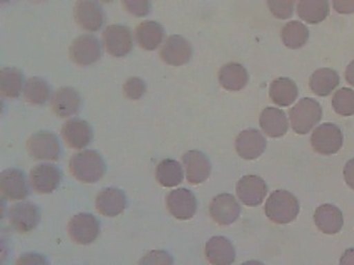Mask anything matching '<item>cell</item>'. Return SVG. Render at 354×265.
Returning a JSON list of instances; mask_svg holds the SVG:
<instances>
[{
    "mask_svg": "<svg viewBox=\"0 0 354 265\" xmlns=\"http://www.w3.org/2000/svg\"><path fill=\"white\" fill-rule=\"evenodd\" d=\"M344 177L348 186L354 190V157L349 159L344 167Z\"/></svg>",
    "mask_w": 354,
    "mask_h": 265,
    "instance_id": "cell-41",
    "label": "cell"
},
{
    "mask_svg": "<svg viewBox=\"0 0 354 265\" xmlns=\"http://www.w3.org/2000/svg\"><path fill=\"white\" fill-rule=\"evenodd\" d=\"M186 177L192 184H200L209 177L211 173V163L206 155L198 150L187 151L182 157Z\"/></svg>",
    "mask_w": 354,
    "mask_h": 265,
    "instance_id": "cell-18",
    "label": "cell"
},
{
    "mask_svg": "<svg viewBox=\"0 0 354 265\" xmlns=\"http://www.w3.org/2000/svg\"><path fill=\"white\" fill-rule=\"evenodd\" d=\"M339 83V74L333 68H318L310 78V88L313 92L320 97H325L333 92Z\"/></svg>",
    "mask_w": 354,
    "mask_h": 265,
    "instance_id": "cell-28",
    "label": "cell"
},
{
    "mask_svg": "<svg viewBox=\"0 0 354 265\" xmlns=\"http://www.w3.org/2000/svg\"><path fill=\"white\" fill-rule=\"evenodd\" d=\"M207 260L212 265H231L235 261L236 252L233 244L223 236L210 238L205 248Z\"/></svg>",
    "mask_w": 354,
    "mask_h": 265,
    "instance_id": "cell-22",
    "label": "cell"
},
{
    "mask_svg": "<svg viewBox=\"0 0 354 265\" xmlns=\"http://www.w3.org/2000/svg\"><path fill=\"white\" fill-rule=\"evenodd\" d=\"M297 14L308 23H319L329 14L327 0H300L297 3Z\"/></svg>",
    "mask_w": 354,
    "mask_h": 265,
    "instance_id": "cell-30",
    "label": "cell"
},
{
    "mask_svg": "<svg viewBox=\"0 0 354 265\" xmlns=\"http://www.w3.org/2000/svg\"><path fill=\"white\" fill-rule=\"evenodd\" d=\"M165 37L163 27L155 21H145L136 29V41L142 49L153 51L157 49Z\"/></svg>",
    "mask_w": 354,
    "mask_h": 265,
    "instance_id": "cell-26",
    "label": "cell"
},
{
    "mask_svg": "<svg viewBox=\"0 0 354 265\" xmlns=\"http://www.w3.org/2000/svg\"><path fill=\"white\" fill-rule=\"evenodd\" d=\"M266 182L258 175H245L240 178L236 186L238 198L243 204L257 206L261 204L267 195Z\"/></svg>",
    "mask_w": 354,
    "mask_h": 265,
    "instance_id": "cell-14",
    "label": "cell"
},
{
    "mask_svg": "<svg viewBox=\"0 0 354 265\" xmlns=\"http://www.w3.org/2000/svg\"><path fill=\"white\" fill-rule=\"evenodd\" d=\"M241 265H264L262 262H260V261L257 260H252V261H248V262H244L243 264Z\"/></svg>",
    "mask_w": 354,
    "mask_h": 265,
    "instance_id": "cell-44",
    "label": "cell"
},
{
    "mask_svg": "<svg viewBox=\"0 0 354 265\" xmlns=\"http://www.w3.org/2000/svg\"><path fill=\"white\" fill-rule=\"evenodd\" d=\"M9 219L16 231L28 233L38 226L40 211L34 203H17L10 208Z\"/></svg>",
    "mask_w": 354,
    "mask_h": 265,
    "instance_id": "cell-15",
    "label": "cell"
},
{
    "mask_svg": "<svg viewBox=\"0 0 354 265\" xmlns=\"http://www.w3.org/2000/svg\"><path fill=\"white\" fill-rule=\"evenodd\" d=\"M24 86V74L16 68H3L0 70V92L3 97H19Z\"/></svg>",
    "mask_w": 354,
    "mask_h": 265,
    "instance_id": "cell-31",
    "label": "cell"
},
{
    "mask_svg": "<svg viewBox=\"0 0 354 265\" xmlns=\"http://www.w3.org/2000/svg\"><path fill=\"white\" fill-rule=\"evenodd\" d=\"M218 80L221 86L227 90L238 91L248 84V72L242 64L230 62L221 66Z\"/></svg>",
    "mask_w": 354,
    "mask_h": 265,
    "instance_id": "cell-25",
    "label": "cell"
},
{
    "mask_svg": "<svg viewBox=\"0 0 354 265\" xmlns=\"http://www.w3.org/2000/svg\"><path fill=\"white\" fill-rule=\"evenodd\" d=\"M103 45L107 53L123 57L130 53L133 46L131 31L124 25H111L103 32Z\"/></svg>",
    "mask_w": 354,
    "mask_h": 265,
    "instance_id": "cell-8",
    "label": "cell"
},
{
    "mask_svg": "<svg viewBox=\"0 0 354 265\" xmlns=\"http://www.w3.org/2000/svg\"><path fill=\"white\" fill-rule=\"evenodd\" d=\"M209 211L219 225H231L239 217L241 206L233 195L219 194L211 201Z\"/></svg>",
    "mask_w": 354,
    "mask_h": 265,
    "instance_id": "cell-13",
    "label": "cell"
},
{
    "mask_svg": "<svg viewBox=\"0 0 354 265\" xmlns=\"http://www.w3.org/2000/svg\"><path fill=\"white\" fill-rule=\"evenodd\" d=\"M196 199L188 188L171 190L167 197V206L171 215L179 219H189L196 211Z\"/></svg>",
    "mask_w": 354,
    "mask_h": 265,
    "instance_id": "cell-16",
    "label": "cell"
},
{
    "mask_svg": "<svg viewBox=\"0 0 354 265\" xmlns=\"http://www.w3.org/2000/svg\"><path fill=\"white\" fill-rule=\"evenodd\" d=\"M0 192L10 201L26 199L28 196V186L24 172L15 168H9L1 172Z\"/></svg>",
    "mask_w": 354,
    "mask_h": 265,
    "instance_id": "cell-12",
    "label": "cell"
},
{
    "mask_svg": "<svg viewBox=\"0 0 354 265\" xmlns=\"http://www.w3.org/2000/svg\"><path fill=\"white\" fill-rule=\"evenodd\" d=\"M105 169L104 161L97 151H80L70 159L72 175L84 184H94L100 180L104 175Z\"/></svg>",
    "mask_w": 354,
    "mask_h": 265,
    "instance_id": "cell-1",
    "label": "cell"
},
{
    "mask_svg": "<svg viewBox=\"0 0 354 265\" xmlns=\"http://www.w3.org/2000/svg\"><path fill=\"white\" fill-rule=\"evenodd\" d=\"M269 10L277 18L288 19L293 14V0H268Z\"/></svg>",
    "mask_w": 354,
    "mask_h": 265,
    "instance_id": "cell-35",
    "label": "cell"
},
{
    "mask_svg": "<svg viewBox=\"0 0 354 265\" xmlns=\"http://www.w3.org/2000/svg\"><path fill=\"white\" fill-rule=\"evenodd\" d=\"M147 86L144 80L140 78H130L124 84V93L129 99H140L146 93Z\"/></svg>",
    "mask_w": 354,
    "mask_h": 265,
    "instance_id": "cell-37",
    "label": "cell"
},
{
    "mask_svg": "<svg viewBox=\"0 0 354 265\" xmlns=\"http://www.w3.org/2000/svg\"><path fill=\"white\" fill-rule=\"evenodd\" d=\"M333 110L339 115L350 116L354 114V90L343 87L333 95Z\"/></svg>",
    "mask_w": 354,
    "mask_h": 265,
    "instance_id": "cell-34",
    "label": "cell"
},
{
    "mask_svg": "<svg viewBox=\"0 0 354 265\" xmlns=\"http://www.w3.org/2000/svg\"><path fill=\"white\" fill-rule=\"evenodd\" d=\"M299 213L297 198L289 190H277L271 193L265 204V213L270 221L288 224L294 221Z\"/></svg>",
    "mask_w": 354,
    "mask_h": 265,
    "instance_id": "cell-2",
    "label": "cell"
},
{
    "mask_svg": "<svg viewBox=\"0 0 354 265\" xmlns=\"http://www.w3.org/2000/svg\"><path fill=\"white\" fill-rule=\"evenodd\" d=\"M17 265H49L46 257L38 253H26L17 260Z\"/></svg>",
    "mask_w": 354,
    "mask_h": 265,
    "instance_id": "cell-39",
    "label": "cell"
},
{
    "mask_svg": "<svg viewBox=\"0 0 354 265\" xmlns=\"http://www.w3.org/2000/svg\"><path fill=\"white\" fill-rule=\"evenodd\" d=\"M155 176L161 186L165 188H174L183 180V169L181 164L175 159H163L157 165Z\"/></svg>",
    "mask_w": 354,
    "mask_h": 265,
    "instance_id": "cell-29",
    "label": "cell"
},
{
    "mask_svg": "<svg viewBox=\"0 0 354 265\" xmlns=\"http://www.w3.org/2000/svg\"><path fill=\"white\" fill-rule=\"evenodd\" d=\"M62 171L53 164H40L32 168L30 184L32 190L39 194H49L57 190L61 184Z\"/></svg>",
    "mask_w": 354,
    "mask_h": 265,
    "instance_id": "cell-9",
    "label": "cell"
},
{
    "mask_svg": "<svg viewBox=\"0 0 354 265\" xmlns=\"http://www.w3.org/2000/svg\"><path fill=\"white\" fill-rule=\"evenodd\" d=\"M345 77L347 82L352 85V86H354V60H352L348 64L347 68H346Z\"/></svg>",
    "mask_w": 354,
    "mask_h": 265,
    "instance_id": "cell-43",
    "label": "cell"
},
{
    "mask_svg": "<svg viewBox=\"0 0 354 265\" xmlns=\"http://www.w3.org/2000/svg\"><path fill=\"white\" fill-rule=\"evenodd\" d=\"M192 56L189 41L181 35H171L165 39L160 49V57L169 66H183Z\"/></svg>",
    "mask_w": 354,
    "mask_h": 265,
    "instance_id": "cell-11",
    "label": "cell"
},
{
    "mask_svg": "<svg viewBox=\"0 0 354 265\" xmlns=\"http://www.w3.org/2000/svg\"><path fill=\"white\" fill-rule=\"evenodd\" d=\"M315 223L325 234H335L344 224L343 213L333 204H322L315 211Z\"/></svg>",
    "mask_w": 354,
    "mask_h": 265,
    "instance_id": "cell-24",
    "label": "cell"
},
{
    "mask_svg": "<svg viewBox=\"0 0 354 265\" xmlns=\"http://www.w3.org/2000/svg\"><path fill=\"white\" fill-rule=\"evenodd\" d=\"M124 8L136 16H145L150 12V2L147 0H126L123 1Z\"/></svg>",
    "mask_w": 354,
    "mask_h": 265,
    "instance_id": "cell-38",
    "label": "cell"
},
{
    "mask_svg": "<svg viewBox=\"0 0 354 265\" xmlns=\"http://www.w3.org/2000/svg\"><path fill=\"white\" fill-rule=\"evenodd\" d=\"M269 95L273 103L279 106H289L295 101L298 95V87L290 78L274 79L269 88Z\"/></svg>",
    "mask_w": 354,
    "mask_h": 265,
    "instance_id": "cell-27",
    "label": "cell"
},
{
    "mask_svg": "<svg viewBox=\"0 0 354 265\" xmlns=\"http://www.w3.org/2000/svg\"><path fill=\"white\" fill-rule=\"evenodd\" d=\"M266 145L264 135L256 128L242 130L235 141L238 155L245 159H254L260 157L266 149Z\"/></svg>",
    "mask_w": 354,
    "mask_h": 265,
    "instance_id": "cell-17",
    "label": "cell"
},
{
    "mask_svg": "<svg viewBox=\"0 0 354 265\" xmlns=\"http://www.w3.org/2000/svg\"><path fill=\"white\" fill-rule=\"evenodd\" d=\"M70 237L80 244H90L100 233L98 219L90 213H78L70 219L68 225Z\"/></svg>",
    "mask_w": 354,
    "mask_h": 265,
    "instance_id": "cell-7",
    "label": "cell"
},
{
    "mask_svg": "<svg viewBox=\"0 0 354 265\" xmlns=\"http://www.w3.org/2000/svg\"><path fill=\"white\" fill-rule=\"evenodd\" d=\"M104 12L100 4L93 0H80L74 8V18L80 28L97 31L104 24Z\"/></svg>",
    "mask_w": 354,
    "mask_h": 265,
    "instance_id": "cell-10",
    "label": "cell"
},
{
    "mask_svg": "<svg viewBox=\"0 0 354 265\" xmlns=\"http://www.w3.org/2000/svg\"><path fill=\"white\" fill-rule=\"evenodd\" d=\"M339 265H354V248H348L343 253Z\"/></svg>",
    "mask_w": 354,
    "mask_h": 265,
    "instance_id": "cell-42",
    "label": "cell"
},
{
    "mask_svg": "<svg viewBox=\"0 0 354 265\" xmlns=\"http://www.w3.org/2000/svg\"><path fill=\"white\" fill-rule=\"evenodd\" d=\"M126 206H127V198L119 188H104L97 195V210L104 217H117L125 210Z\"/></svg>",
    "mask_w": 354,
    "mask_h": 265,
    "instance_id": "cell-21",
    "label": "cell"
},
{
    "mask_svg": "<svg viewBox=\"0 0 354 265\" xmlns=\"http://www.w3.org/2000/svg\"><path fill=\"white\" fill-rule=\"evenodd\" d=\"M333 8L341 14L354 12V0H333Z\"/></svg>",
    "mask_w": 354,
    "mask_h": 265,
    "instance_id": "cell-40",
    "label": "cell"
},
{
    "mask_svg": "<svg viewBox=\"0 0 354 265\" xmlns=\"http://www.w3.org/2000/svg\"><path fill=\"white\" fill-rule=\"evenodd\" d=\"M82 97L73 87H61L51 97V107L57 116L62 118L75 115L80 108Z\"/></svg>",
    "mask_w": 354,
    "mask_h": 265,
    "instance_id": "cell-20",
    "label": "cell"
},
{
    "mask_svg": "<svg viewBox=\"0 0 354 265\" xmlns=\"http://www.w3.org/2000/svg\"><path fill=\"white\" fill-rule=\"evenodd\" d=\"M62 136L68 146L82 149L92 141L93 130L88 122L80 118H72L64 124Z\"/></svg>",
    "mask_w": 354,
    "mask_h": 265,
    "instance_id": "cell-19",
    "label": "cell"
},
{
    "mask_svg": "<svg viewBox=\"0 0 354 265\" xmlns=\"http://www.w3.org/2000/svg\"><path fill=\"white\" fill-rule=\"evenodd\" d=\"M173 257L167 251L154 250L142 257L140 265H173Z\"/></svg>",
    "mask_w": 354,
    "mask_h": 265,
    "instance_id": "cell-36",
    "label": "cell"
},
{
    "mask_svg": "<svg viewBox=\"0 0 354 265\" xmlns=\"http://www.w3.org/2000/svg\"><path fill=\"white\" fill-rule=\"evenodd\" d=\"M290 124L297 134L310 132L322 118V108L312 97H304L295 104L289 112Z\"/></svg>",
    "mask_w": 354,
    "mask_h": 265,
    "instance_id": "cell-3",
    "label": "cell"
},
{
    "mask_svg": "<svg viewBox=\"0 0 354 265\" xmlns=\"http://www.w3.org/2000/svg\"><path fill=\"white\" fill-rule=\"evenodd\" d=\"M24 97L32 105H43L50 97V87L44 79L32 77L24 85Z\"/></svg>",
    "mask_w": 354,
    "mask_h": 265,
    "instance_id": "cell-33",
    "label": "cell"
},
{
    "mask_svg": "<svg viewBox=\"0 0 354 265\" xmlns=\"http://www.w3.org/2000/svg\"><path fill=\"white\" fill-rule=\"evenodd\" d=\"M344 137L341 128L333 122H324L315 128L310 144L317 153L333 155L341 149Z\"/></svg>",
    "mask_w": 354,
    "mask_h": 265,
    "instance_id": "cell-4",
    "label": "cell"
},
{
    "mask_svg": "<svg viewBox=\"0 0 354 265\" xmlns=\"http://www.w3.org/2000/svg\"><path fill=\"white\" fill-rule=\"evenodd\" d=\"M259 122L263 132L273 138L283 136L289 128L287 115L279 108H265L261 113Z\"/></svg>",
    "mask_w": 354,
    "mask_h": 265,
    "instance_id": "cell-23",
    "label": "cell"
},
{
    "mask_svg": "<svg viewBox=\"0 0 354 265\" xmlns=\"http://www.w3.org/2000/svg\"><path fill=\"white\" fill-rule=\"evenodd\" d=\"M310 31L304 23L290 21L281 29V39L287 47L297 49L308 41Z\"/></svg>",
    "mask_w": 354,
    "mask_h": 265,
    "instance_id": "cell-32",
    "label": "cell"
},
{
    "mask_svg": "<svg viewBox=\"0 0 354 265\" xmlns=\"http://www.w3.org/2000/svg\"><path fill=\"white\" fill-rule=\"evenodd\" d=\"M30 157L39 161H59L61 144L53 132H39L30 137L26 143Z\"/></svg>",
    "mask_w": 354,
    "mask_h": 265,
    "instance_id": "cell-5",
    "label": "cell"
},
{
    "mask_svg": "<svg viewBox=\"0 0 354 265\" xmlns=\"http://www.w3.org/2000/svg\"><path fill=\"white\" fill-rule=\"evenodd\" d=\"M102 55V46L95 35H84L76 37L70 46V58L78 66H90Z\"/></svg>",
    "mask_w": 354,
    "mask_h": 265,
    "instance_id": "cell-6",
    "label": "cell"
}]
</instances>
